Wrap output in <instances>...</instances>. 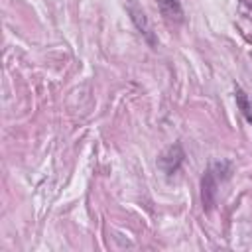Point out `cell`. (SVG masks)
<instances>
[{"label":"cell","mask_w":252,"mask_h":252,"mask_svg":"<svg viewBox=\"0 0 252 252\" xmlns=\"http://www.w3.org/2000/svg\"><path fill=\"white\" fill-rule=\"evenodd\" d=\"M222 165H224V161L211 165L209 171L205 173L203 181H201V187H203V205H207V207L213 205V199H215V193H217V185H219V179H220Z\"/></svg>","instance_id":"cell-1"},{"label":"cell","mask_w":252,"mask_h":252,"mask_svg":"<svg viewBox=\"0 0 252 252\" xmlns=\"http://www.w3.org/2000/svg\"><path fill=\"white\" fill-rule=\"evenodd\" d=\"M183 159H185V154H183L181 146L175 144V146H169V148L159 156L158 163H159V167L163 169L165 175H173V173L179 169V165L183 163Z\"/></svg>","instance_id":"cell-2"},{"label":"cell","mask_w":252,"mask_h":252,"mask_svg":"<svg viewBox=\"0 0 252 252\" xmlns=\"http://www.w3.org/2000/svg\"><path fill=\"white\" fill-rule=\"evenodd\" d=\"M158 4H159V10H161V14L167 22L177 24V22L183 20V10H181L179 0H158Z\"/></svg>","instance_id":"cell-3"},{"label":"cell","mask_w":252,"mask_h":252,"mask_svg":"<svg viewBox=\"0 0 252 252\" xmlns=\"http://www.w3.org/2000/svg\"><path fill=\"white\" fill-rule=\"evenodd\" d=\"M234 94H236V106H238V110H240V112H242V116L252 124V102L248 100L246 93H244L240 87H236Z\"/></svg>","instance_id":"cell-4"}]
</instances>
